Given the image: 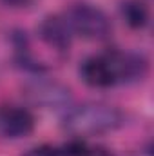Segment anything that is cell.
I'll return each instance as SVG.
<instances>
[{"instance_id": "cell-3", "label": "cell", "mask_w": 154, "mask_h": 156, "mask_svg": "<svg viewBox=\"0 0 154 156\" xmlns=\"http://www.w3.org/2000/svg\"><path fill=\"white\" fill-rule=\"evenodd\" d=\"M26 96L44 109H60L65 111L73 104L71 89L51 80H37L26 87Z\"/></svg>"}, {"instance_id": "cell-7", "label": "cell", "mask_w": 154, "mask_h": 156, "mask_svg": "<svg viewBox=\"0 0 154 156\" xmlns=\"http://www.w3.org/2000/svg\"><path fill=\"white\" fill-rule=\"evenodd\" d=\"M73 29L62 15H47L38 24L40 40L58 53H67L73 44Z\"/></svg>"}, {"instance_id": "cell-2", "label": "cell", "mask_w": 154, "mask_h": 156, "mask_svg": "<svg viewBox=\"0 0 154 156\" xmlns=\"http://www.w3.org/2000/svg\"><path fill=\"white\" fill-rule=\"evenodd\" d=\"M65 20L73 33L87 40H105L113 31V24L103 9L89 2H75L65 13Z\"/></svg>"}, {"instance_id": "cell-1", "label": "cell", "mask_w": 154, "mask_h": 156, "mask_svg": "<svg viewBox=\"0 0 154 156\" xmlns=\"http://www.w3.org/2000/svg\"><path fill=\"white\" fill-rule=\"evenodd\" d=\"M62 125L75 136H98L123 125V113L103 102H85L64 111Z\"/></svg>"}, {"instance_id": "cell-10", "label": "cell", "mask_w": 154, "mask_h": 156, "mask_svg": "<svg viewBox=\"0 0 154 156\" xmlns=\"http://www.w3.org/2000/svg\"><path fill=\"white\" fill-rule=\"evenodd\" d=\"M7 7H29L35 4V0H2Z\"/></svg>"}, {"instance_id": "cell-8", "label": "cell", "mask_w": 154, "mask_h": 156, "mask_svg": "<svg viewBox=\"0 0 154 156\" xmlns=\"http://www.w3.org/2000/svg\"><path fill=\"white\" fill-rule=\"evenodd\" d=\"M120 15L131 29H143L149 24V7L143 0H121Z\"/></svg>"}, {"instance_id": "cell-6", "label": "cell", "mask_w": 154, "mask_h": 156, "mask_svg": "<svg viewBox=\"0 0 154 156\" xmlns=\"http://www.w3.org/2000/svg\"><path fill=\"white\" fill-rule=\"evenodd\" d=\"M109 58L113 62V69L118 83H134L147 76L149 60L140 53H125V51H109Z\"/></svg>"}, {"instance_id": "cell-4", "label": "cell", "mask_w": 154, "mask_h": 156, "mask_svg": "<svg viewBox=\"0 0 154 156\" xmlns=\"http://www.w3.org/2000/svg\"><path fill=\"white\" fill-rule=\"evenodd\" d=\"M35 131V116L29 109L20 105H0V136L7 140H20Z\"/></svg>"}, {"instance_id": "cell-9", "label": "cell", "mask_w": 154, "mask_h": 156, "mask_svg": "<svg viewBox=\"0 0 154 156\" xmlns=\"http://www.w3.org/2000/svg\"><path fill=\"white\" fill-rule=\"evenodd\" d=\"M24 156H60V149L53 145H38L29 149Z\"/></svg>"}, {"instance_id": "cell-5", "label": "cell", "mask_w": 154, "mask_h": 156, "mask_svg": "<svg viewBox=\"0 0 154 156\" xmlns=\"http://www.w3.org/2000/svg\"><path fill=\"white\" fill-rule=\"evenodd\" d=\"M78 75H80L83 83H87L89 87H96V89L113 87V85L118 83L114 69H113V62L109 58V53L87 56L80 64Z\"/></svg>"}]
</instances>
